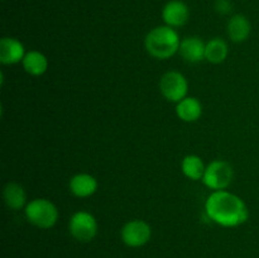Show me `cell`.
<instances>
[{
	"instance_id": "cell-5",
	"label": "cell",
	"mask_w": 259,
	"mask_h": 258,
	"mask_svg": "<svg viewBox=\"0 0 259 258\" xmlns=\"http://www.w3.org/2000/svg\"><path fill=\"white\" fill-rule=\"evenodd\" d=\"M68 230L77 242L89 243L98 235L99 224L96 218L86 210L73 212L68 222Z\"/></svg>"
},
{
	"instance_id": "cell-4",
	"label": "cell",
	"mask_w": 259,
	"mask_h": 258,
	"mask_svg": "<svg viewBox=\"0 0 259 258\" xmlns=\"http://www.w3.org/2000/svg\"><path fill=\"white\" fill-rule=\"evenodd\" d=\"M233 177H234V169L229 162L224 159H214L206 166L201 181L207 189L219 191V190H227L230 186Z\"/></svg>"
},
{
	"instance_id": "cell-15",
	"label": "cell",
	"mask_w": 259,
	"mask_h": 258,
	"mask_svg": "<svg viewBox=\"0 0 259 258\" xmlns=\"http://www.w3.org/2000/svg\"><path fill=\"white\" fill-rule=\"evenodd\" d=\"M22 66L25 72L30 76H42L48 70V58L40 51H29L25 53L22 61Z\"/></svg>"
},
{
	"instance_id": "cell-14",
	"label": "cell",
	"mask_w": 259,
	"mask_h": 258,
	"mask_svg": "<svg viewBox=\"0 0 259 258\" xmlns=\"http://www.w3.org/2000/svg\"><path fill=\"white\" fill-rule=\"evenodd\" d=\"M3 197H4L5 205L12 210L25 209L28 204L27 192L24 187L15 181H10L5 185L3 190Z\"/></svg>"
},
{
	"instance_id": "cell-9",
	"label": "cell",
	"mask_w": 259,
	"mask_h": 258,
	"mask_svg": "<svg viewBox=\"0 0 259 258\" xmlns=\"http://www.w3.org/2000/svg\"><path fill=\"white\" fill-rule=\"evenodd\" d=\"M24 45L14 37H3L0 39V62L3 65H17L25 56Z\"/></svg>"
},
{
	"instance_id": "cell-10",
	"label": "cell",
	"mask_w": 259,
	"mask_h": 258,
	"mask_svg": "<svg viewBox=\"0 0 259 258\" xmlns=\"http://www.w3.org/2000/svg\"><path fill=\"white\" fill-rule=\"evenodd\" d=\"M205 47L206 42L197 35H190L181 39L179 53L186 62L199 63L205 60Z\"/></svg>"
},
{
	"instance_id": "cell-3",
	"label": "cell",
	"mask_w": 259,
	"mask_h": 258,
	"mask_svg": "<svg viewBox=\"0 0 259 258\" xmlns=\"http://www.w3.org/2000/svg\"><path fill=\"white\" fill-rule=\"evenodd\" d=\"M24 214L28 222L39 229H51L60 218L57 206L51 200L43 197L30 200L25 206Z\"/></svg>"
},
{
	"instance_id": "cell-1",
	"label": "cell",
	"mask_w": 259,
	"mask_h": 258,
	"mask_svg": "<svg viewBox=\"0 0 259 258\" xmlns=\"http://www.w3.org/2000/svg\"><path fill=\"white\" fill-rule=\"evenodd\" d=\"M205 212L215 224L237 228L249 219V209L244 200L227 190L212 191L205 201Z\"/></svg>"
},
{
	"instance_id": "cell-6",
	"label": "cell",
	"mask_w": 259,
	"mask_h": 258,
	"mask_svg": "<svg viewBox=\"0 0 259 258\" xmlns=\"http://www.w3.org/2000/svg\"><path fill=\"white\" fill-rule=\"evenodd\" d=\"M159 91L169 103H179L189 93V81L180 71H167L159 78Z\"/></svg>"
},
{
	"instance_id": "cell-11",
	"label": "cell",
	"mask_w": 259,
	"mask_h": 258,
	"mask_svg": "<svg viewBox=\"0 0 259 258\" xmlns=\"http://www.w3.org/2000/svg\"><path fill=\"white\" fill-rule=\"evenodd\" d=\"M99 182L93 175L90 174H77L75 176L71 177L70 182H68V189H70L71 194L76 197H90L98 191Z\"/></svg>"
},
{
	"instance_id": "cell-18",
	"label": "cell",
	"mask_w": 259,
	"mask_h": 258,
	"mask_svg": "<svg viewBox=\"0 0 259 258\" xmlns=\"http://www.w3.org/2000/svg\"><path fill=\"white\" fill-rule=\"evenodd\" d=\"M214 8L220 15H227L232 13L233 3L232 0H215Z\"/></svg>"
},
{
	"instance_id": "cell-7",
	"label": "cell",
	"mask_w": 259,
	"mask_h": 258,
	"mask_svg": "<svg viewBox=\"0 0 259 258\" xmlns=\"http://www.w3.org/2000/svg\"><path fill=\"white\" fill-rule=\"evenodd\" d=\"M120 237L126 247H143L151 240L152 228L148 223L142 219L129 220L121 228Z\"/></svg>"
},
{
	"instance_id": "cell-8",
	"label": "cell",
	"mask_w": 259,
	"mask_h": 258,
	"mask_svg": "<svg viewBox=\"0 0 259 258\" xmlns=\"http://www.w3.org/2000/svg\"><path fill=\"white\" fill-rule=\"evenodd\" d=\"M162 19L164 24L172 28L184 27L190 19V9L182 0H169L162 9Z\"/></svg>"
},
{
	"instance_id": "cell-16",
	"label": "cell",
	"mask_w": 259,
	"mask_h": 258,
	"mask_svg": "<svg viewBox=\"0 0 259 258\" xmlns=\"http://www.w3.org/2000/svg\"><path fill=\"white\" fill-rule=\"evenodd\" d=\"M229 55V47L228 43L223 38L215 37L206 42L205 47V60L212 65H219L224 62Z\"/></svg>"
},
{
	"instance_id": "cell-12",
	"label": "cell",
	"mask_w": 259,
	"mask_h": 258,
	"mask_svg": "<svg viewBox=\"0 0 259 258\" xmlns=\"http://www.w3.org/2000/svg\"><path fill=\"white\" fill-rule=\"evenodd\" d=\"M227 33L230 40L234 43H242L249 38L252 33L250 20L243 14H234L229 18L227 24Z\"/></svg>"
},
{
	"instance_id": "cell-2",
	"label": "cell",
	"mask_w": 259,
	"mask_h": 258,
	"mask_svg": "<svg viewBox=\"0 0 259 258\" xmlns=\"http://www.w3.org/2000/svg\"><path fill=\"white\" fill-rule=\"evenodd\" d=\"M181 38L175 28L168 25H158L147 33L144 47L148 55L156 60H168L179 53Z\"/></svg>"
},
{
	"instance_id": "cell-13",
	"label": "cell",
	"mask_w": 259,
	"mask_h": 258,
	"mask_svg": "<svg viewBox=\"0 0 259 258\" xmlns=\"http://www.w3.org/2000/svg\"><path fill=\"white\" fill-rule=\"evenodd\" d=\"M176 115L185 123L197 121L202 115V104L195 96H186L176 104Z\"/></svg>"
},
{
	"instance_id": "cell-17",
	"label": "cell",
	"mask_w": 259,
	"mask_h": 258,
	"mask_svg": "<svg viewBox=\"0 0 259 258\" xmlns=\"http://www.w3.org/2000/svg\"><path fill=\"white\" fill-rule=\"evenodd\" d=\"M181 169L182 174L187 179L192 180V181H199L204 177L206 166H205L204 161L200 156H197V154H187L182 158Z\"/></svg>"
}]
</instances>
